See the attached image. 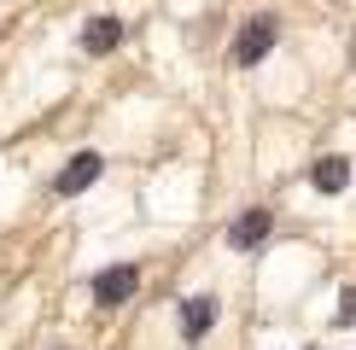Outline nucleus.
<instances>
[{"label":"nucleus","instance_id":"1","mask_svg":"<svg viewBox=\"0 0 356 350\" xmlns=\"http://www.w3.org/2000/svg\"><path fill=\"white\" fill-rule=\"evenodd\" d=\"M275 35H280V18H275V12H257V18L240 29V41H234V65H240V70L263 65L269 47H275Z\"/></svg>","mask_w":356,"mask_h":350},{"label":"nucleus","instance_id":"2","mask_svg":"<svg viewBox=\"0 0 356 350\" xmlns=\"http://www.w3.org/2000/svg\"><path fill=\"white\" fill-rule=\"evenodd\" d=\"M135 286H140V269H135V262L99 269V274H94V303H99V310H117V303L135 298Z\"/></svg>","mask_w":356,"mask_h":350},{"label":"nucleus","instance_id":"3","mask_svg":"<svg viewBox=\"0 0 356 350\" xmlns=\"http://www.w3.org/2000/svg\"><path fill=\"white\" fill-rule=\"evenodd\" d=\"M99 169H106V164H99V152H76L65 169H58L53 193H58V199H76L82 187H94V181H99Z\"/></svg>","mask_w":356,"mask_h":350},{"label":"nucleus","instance_id":"4","mask_svg":"<svg viewBox=\"0 0 356 350\" xmlns=\"http://www.w3.org/2000/svg\"><path fill=\"white\" fill-rule=\"evenodd\" d=\"M269 228H275V210H245L240 222L228 228V245L234 251H257V245L269 240Z\"/></svg>","mask_w":356,"mask_h":350},{"label":"nucleus","instance_id":"5","mask_svg":"<svg viewBox=\"0 0 356 350\" xmlns=\"http://www.w3.org/2000/svg\"><path fill=\"white\" fill-rule=\"evenodd\" d=\"M211 321H216V303H211V298H187V303H181V333H187V339H204Z\"/></svg>","mask_w":356,"mask_h":350},{"label":"nucleus","instance_id":"6","mask_svg":"<svg viewBox=\"0 0 356 350\" xmlns=\"http://www.w3.org/2000/svg\"><path fill=\"white\" fill-rule=\"evenodd\" d=\"M117 41H123V24H117V18H94V24L82 29V47L88 53H111Z\"/></svg>","mask_w":356,"mask_h":350},{"label":"nucleus","instance_id":"7","mask_svg":"<svg viewBox=\"0 0 356 350\" xmlns=\"http://www.w3.org/2000/svg\"><path fill=\"white\" fill-rule=\"evenodd\" d=\"M309 181H316L321 193H345V181H350V164H345V158H321V164L309 169Z\"/></svg>","mask_w":356,"mask_h":350},{"label":"nucleus","instance_id":"8","mask_svg":"<svg viewBox=\"0 0 356 350\" xmlns=\"http://www.w3.org/2000/svg\"><path fill=\"white\" fill-rule=\"evenodd\" d=\"M350 321H356V286L345 292V303H339V327H350Z\"/></svg>","mask_w":356,"mask_h":350}]
</instances>
